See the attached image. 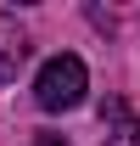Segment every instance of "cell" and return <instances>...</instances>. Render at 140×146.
<instances>
[{"mask_svg":"<svg viewBox=\"0 0 140 146\" xmlns=\"http://www.w3.org/2000/svg\"><path fill=\"white\" fill-rule=\"evenodd\" d=\"M22 62H28V34L17 28L11 11H0V84H6V79H17Z\"/></svg>","mask_w":140,"mask_h":146,"instance_id":"obj_2","label":"cell"},{"mask_svg":"<svg viewBox=\"0 0 140 146\" xmlns=\"http://www.w3.org/2000/svg\"><path fill=\"white\" fill-rule=\"evenodd\" d=\"M84 90H90V73H84V62L79 56H51L45 68H39V79H34V101L45 112H67V107H79L84 101Z\"/></svg>","mask_w":140,"mask_h":146,"instance_id":"obj_1","label":"cell"},{"mask_svg":"<svg viewBox=\"0 0 140 146\" xmlns=\"http://www.w3.org/2000/svg\"><path fill=\"white\" fill-rule=\"evenodd\" d=\"M106 146H140V118H123V124L106 129Z\"/></svg>","mask_w":140,"mask_h":146,"instance_id":"obj_3","label":"cell"},{"mask_svg":"<svg viewBox=\"0 0 140 146\" xmlns=\"http://www.w3.org/2000/svg\"><path fill=\"white\" fill-rule=\"evenodd\" d=\"M28 146H67V141H62V135H34Z\"/></svg>","mask_w":140,"mask_h":146,"instance_id":"obj_4","label":"cell"}]
</instances>
